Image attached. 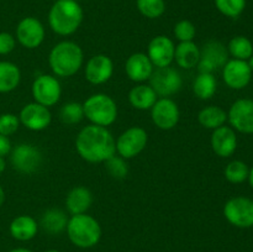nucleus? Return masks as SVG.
Returning <instances> with one entry per match:
<instances>
[{
	"label": "nucleus",
	"mask_w": 253,
	"mask_h": 252,
	"mask_svg": "<svg viewBox=\"0 0 253 252\" xmlns=\"http://www.w3.org/2000/svg\"><path fill=\"white\" fill-rule=\"evenodd\" d=\"M152 120L162 130H170L179 121V109L172 99L163 98L152 106Z\"/></svg>",
	"instance_id": "nucleus-13"
},
{
	"label": "nucleus",
	"mask_w": 253,
	"mask_h": 252,
	"mask_svg": "<svg viewBox=\"0 0 253 252\" xmlns=\"http://www.w3.org/2000/svg\"><path fill=\"white\" fill-rule=\"evenodd\" d=\"M224 214L227 221L237 227L253 226V202L249 198L236 197L225 204Z\"/></svg>",
	"instance_id": "nucleus-7"
},
{
	"label": "nucleus",
	"mask_w": 253,
	"mask_h": 252,
	"mask_svg": "<svg viewBox=\"0 0 253 252\" xmlns=\"http://www.w3.org/2000/svg\"><path fill=\"white\" fill-rule=\"evenodd\" d=\"M249 179H250V184H251V187L253 188V167L252 169L250 170V174H249Z\"/></svg>",
	"instance_id": "nucleus-41"
},
{
	"label": "nucleus",
	"mask_w": 253,
	"mask_h": 252,
	"mask_svg": "<svg viewBox=\"0 0 253 252\" xmlns=\"http://www.w3.org/2000/svg\"><path fill=\"white\" fill-rule=\"evenodd\" d=\"M68 220L66 214L59 209H49L43 214L41 225L49 234H59L67 227Z\"/></svg>",
	"instance_id": "nucleus-26"
},
{
	"label": "nucleus",
	"mask_w": 253,
	"mask_h": 252,
	"mask_svg": "<svg viewBox=\"0 0 253 252\" xmlns=\"http://www.w3.org/2000/svg\"><path fill=\"white\" fill-rule=\"evenodd\" d=\"M77 151L88 162H104L115 156L116 142L110 131L99 125H89L79 132Z\"/></svg>",
	"instance_id": "nucleus-1"
},
{
	"label": "nucleus",
	"mask_w": 253,
	"mask_h": 252,
	"mask_svg": "<svg viewBox=\"0 0 253 252\" xmlns=\"http://www.w3.org/2000/svg\"><path fill=\"white\" fill-rule=\"evenodd\" d=\"M199 123L207 128H217L226 121L227 115L219 106H208L199 113Z\"/></svg>",
	"instance_id": "nucleus-27"
},
{
	"label": "nucleus",
	"mask_w": 253,
	"mask_h": 252,
	"mask_svg": "<svg viewBox=\"0 0 253 252\" xmlns=\"http://www.w3.org/2000/svg\"><path fill=\"white\" fill-rule=\"evenodd\" d=\"M83 20V10L76 0H59L48 14V22L56 34L67 36L77 31Z\"/></svg>",
	"instance_id": "nucleus-2"
},
{
	"label": "nucleus",
	"mask_w": 253,
	"mask_h": 252,
	"mask_svg": "<svg viewBox=\"0 0 253 252\" xmlns=\"http://www.w3.org/2000/svg\"><path fill=\"white\" fill-rule=\"evenodd\" d=\"M20 69L11 62H0V93L11 91L19 85Z\"/></svg>",
	"instance_id": "nucleus-25"
},
{
	"label": "nucleus",
	"mask_w": 253,
	"mask_h": 252,
	"mask_svg": "<svg viewBox=\"0 0 253 252\" xmlns=\"http://www.w3.org/2000/svg\"><path fill=\"white\" fill-rule=\"evenodd\" d=\"M230 124L242 133H253V100L240 99L229 111Z\"/></svg>",
	"instance_id": "nucleus-12"
},
{
	"label": "nucleus",
	"mask_w": 253,
	"mask_h": 252,
	"mask_svg": "<svg viewBox=\"0 0 253 252\" xmlns=\"http://www.w3.org/2000/svg\"><path fill=\"white\" fill-rule=\"evenodd\" d=\"M136 4L141 14L148 19H157L162 16L166 10L165 0H137Z\"/></svg>",
	"instance_id": "nucleus-30"
},
{
	"label": "nucleus",
	"mask_w": 253,
	"mask_h": 252,
	"mask_svg": "<svg viewBox=\"0 0 253 252\" xmlns=\"http://www.w3.org/2000/svg\"><path fill=\"white\" fill-rule=\"evenodd\" d=\"M250 169L246 163L241 161H232L225 169V177L231 183H242L249 178Z\"/></svg>",
	"instance_id": "nucleus-31"
},
{
	"label": "nucleus",
	"mask_w": 253,
	"mask_h": 252,
	"mask_svg": "<svg viewBox=\"0 0 253 252\" xmlns=\"http://www.w3.org/2000/svg\"><path fill=\"white\" fill-rule=\"evenodd\" d=\"M215 5L225 16L237 17L246 7V0H215Z\"/></svg>",
	"instance_id": "nucleus-33"
},
{
	"label": "nucleus",
	"mask_w": 253,
	"mask_h": 252,
	"mask_svg": "<svg viewBox=\"0 0 253 252\" xmlns=\"http://www.w3.org/2000/svg\"><path fill=\"white\" fill-rule=\"evenodd\" d=\"M128 100L131 105L135 106L140 110H147L151 109L157 101V94L153 90L152 86L138 85L135 86L128 94Z\"/></svg>",
	"instance_id": "nucleus-24"
},
{
	"label": "nucleus",
	"mask_w": 253,
	"mask_h": 252,
	"mask_svg": "<svg viewBox=\"0 0 253 252\" xmlns=\"http://www.w3.org/2000/svg\"><path fill=\"white\" fill-rule=\"evenodd\" d=\"M84 115L99 126H109L116 120L118 106L110 96L105 94H94L85 100L83 105Z\"/></svg>",
	"instance_id": "nucleus-5"
},
{
	"label": "nucleus",
	"mask_w": 253,
	"mask_h": 252,
	"mask_svg": "<svg viewBox=\"0 0 253 252\" xmlns=\"http://www.w3.org/2000/svg\"><path fill=\"white\" fill-rule=\"evenodd\" d=\"M113 76V62L105 54H96L86 63L85 77L90 83L103 84Z\"/></svg>",
	"instance_id": "nucleus-18"
},
{
	"label": "nucleus",
	"mask_w": 253,
	"mask_h": 252,
	"mask_svg": "<svg viewBox=\"0 0 253 252\" xmlns=\"http://www.w3.org/2000/svg\"><path fill=\"white\" fill-rule=\"evenodd\" d=\"M175 61L178 66L182 68L190 69L199 63L200 59V49L197 44L192 41L180 42L174 51Z\"/></svg>",
	"instance_id": "nucleus-22"
},
{
	"label": "nucleus",
	"mask_w": 253,
	"mask_h": 252,
	"mask_svg": "<svg viewBox=\"0 0 253 252\" xmlns=\"http://www.w3.org/2000/svg\"><path fill=\"white\" fill-rule=\"evenodd\" d=\"M174 43L166 36H157L148 44V58L156 67H168L174 59Z\"/></svg>",
	"instance_id": "nucleus-16"
},
{
	"label": "nucleus",
	"mask_w": 253,
	"mask_h": 252,
	"mask_svg": "<svg viewBox=\"0 0 253 252\" xmlns=\"http://www.w3.org/2000/svg\"><path fill=\"white\" fill-rule=\"evenodd\" d=\"M11 151V143L7 136H4L0 133V157H4Z\"/></svg>",
	"instance_id": "nucleus-38"
},
{
	"label": "nucleus",
	"mask_w": 253,
	"mask_h": 252,
	"mask_svg": "<svg viewBox=\"0 0 253 252\" xmlns=\"http://www.w3.org/2000/svg\"><path fill=\"white\" fill-rule=\"evenodd\" d=\"M211 146L220 157H230L235 152L237 146V138L234 130L227 126H220L215 128L211 136Z\"/></svg>",
	"instance_id": "nucleus-19"
},
{
	"label": "nucleus",
	"mask_w": 253,
	"mask_h": 252,
	"mask_svg": "<svg viewBox=\"0 0 253 252\" xmlns=\"http://www.w3.org/2000/svg\"><path fill=\"white\" fill-rule=\"evenodd\" d=\"M250 62H249V66H250V68H251V71H253V54L251 57H250Z\"/></svg>",
	"instance_id": "nucleus-43"
},
{
	"label": "nucleus",
	"mask_w": 253,
	"mask_h": 252,
	"mask_svg": "<svg viewBox=\"0 0 253 252\" xmlns=\"http://www.w3.org/2000/svg\"><path fill=\"white\" fill-rule=\"evenodd\" d=\"M5 169V161H4V157H0V173L4 172Z\"/></svg>",
	"instance_id": "nucleus-40"
},
{
	"label": "nucleus",
	"mask_w": 253,
	"mask_h": 252,
	"mask_svg": "<svg viewBox=\"0 0 253 252\" xmlns=\"http://www.w3.org/2000/svg\"><path fill=\"white\" fill-rule=\"evenodd\" d=\"M174 35L182 42L192 41L195 36V26L188 20H182L174 26Z\"/></svg>",
	"instance_id": "nucleus-35"
},
{
	"label": "nucleus",
	"mask_w": 253,
	"mask_h": 252,
	"mask_svg": "<svg viewBox=\"0 0 253 252\" xmlns=\"http://www.w3.org/2000/svg\"><path fill=\"white\" fill-rule=\"evenodd\" d=\"M151 86L160 96H169L177 93L182 86V77L174 68L157 67L150 77Z\"/></svg>",
	"instance_id": "nucleus-6"
},
{
	"label": "nucleus",
	"mask_w": 253,
	"mask_h": 252,
	"mask_svg": "<svg viewBox=\"0 0 253 252\" xmlns=\"http://www.w3.org/2000/svg\"><path fill=\"white\" fill-rule=\"evenodd\" d=\"M193 89L198 98L210 99L216 91V79L211 73H200L195 78Z\"/></svg>",
	"instance_id": "nucleus-28"
},
{
	"label": "nucleus",
	"mask_w": 253,
	"mask_h": 252,
	"mask_svg": "<svg viewBox=\"0 0 253 252\" xmlns=\"http://www.w3.org/2000/svg\"><path fill=\"white\" fill-rule=\"evenodd\" d=\"M15 48V39L7 32H0V54H7Z\"/></svg>",
	"instance_id": "nucleus-37"
},
{
	"label": "nucleus",
	"mask_w": 253,
	"mask_h": 252,
	"mask_svg": "<svg viewBox=\"0 0 253 252\" xmlns=\"http://www.w3.org/2000/svg\"><path fill=\"white\" fill-rule=\"evenodd\" d=\"M147 143V133L141 127H131L126 130L116 142V150L124 158L137 156Z\"/></svg>",
	"instance_id": "nucleus-11"
},
{
	"label": "nucleus",
	"mask_w": 253,
	"mask_h": 252,
	"mask_svg": "<svg viewBox=\"0 0 253 252\" xmlns=\"http://www.w3.org/2000/svg\"><path fill=\"white\" fill-rule=\"evenodd\" d=\"M46 252H59V251H57V250H49V251H46Z\"/></svg>",
	"instance_id": "nucleus-44"
},
{
	"label": "nucleus",
	"mask_w": 253,
	"mask_h": 252,
	"mask_svg": "<svg viewBox=\"0 0 253 252\" xmlns=\"http://www.w3.org/2000/svg\"><path fill=\"white\" fill-rule=\"evenodd\" d=\"M67 234L76 246L88 249L98 244L101 237V229L94 217L78 214L73 215L67 224Z\"/></svg>",
	"instance_id": "nucleus-4"
},
{
	"label": "nucleus",
	"mask_w": 253,
	"mask_h": 252,
	"mask_svg": "<svg viewBox=\"0 0 253 252\" xmlns=\"http://www.w3.org/2000/svg\"><path fill=\"white\" fill-rule=\"evenodd\" d=\"M153 64L148 56L143 53H135L126 61V73L133 82H143L151 77Z\"/></svg>",
	"instance_id": "nucleus-20"
},
{
	"label": "nucleus",
	"mask_w": 253,
	"mask_h": 252,
	"mask_svg": "<svg viewBox=\"0 0 253 252\" xmlns=\"http://www.w3.org/2000/svg\"><path fill=\"white\" fill-rule=\"evenodd\" d=\"M20 119L14 114H2L0 115V133L4 136L12 135L19 128Z\"/></svg>",
	"instance_id": "nucleus-34"
},
{
	"label": "nucleus",
	"mask_w": 253,
	"mask_h": 252,
	"mask_svg": "<svg viewBox=\"0 0 253 252\" xmlns=\"http://www.w3.org/2000/svg\"><path fill=\"white\" fill-rule=\"evenodd\" d=\"M10 252H31V251L27 249H14V250H11Z\"/></svg>",
	"instance_id": "nucleus-42"
},
{
	"label": "nucleus",
	"mask_w": 253,
	"mask_h": 252,
	"mask_svg": "<svg viewBox=\"0 0 253 252\" xmlns=\"http://www.w3.org/2000/svg\"><path fill=\"white\" fill-rule=\"evenodd\" d=\"M4 200H5V193H4V189L1 188V185H0V207L2 205Z\"/></svg>",
	"instance_id": "nucleus-39"
},
{
	"label": "nucleus",
	"mask_w": 253,
	"mask_h": 252,
	"mask_svg": "<svg viewBox=\"0 0 253 252\" xmlns=\"http://www.w3.org/2000/svg\"><path fill=\"white\" fill-rule=\"evenodd\" d=\"M106 162V168H108L109 173H110L113 177L115 178H124L127 174V166L121 158L115 157L113 156L111 158H109Z\"/></svg>",
	"instance_id": "nucleus-36"
},
{
	"label": "nucleus",
	"mask_w": 253,
	"mask_h": 252,
	"mask_svg": "<svg viewBox=\"0 0 253 252\" xmlns=\"http://www.w3.org/2000/svg\"><path fill=\"white\" fill-rule=\"evenodd\" d=\"M93 197L90 190L84 187H76L67 195V209L71 214H84L90 208Z\"/></svg>",
	"instance_id": "nucleus-21"
},
{
	"label": "nucleus",
	"mask_w": 253,
	"mask_h": 252,
	"mask_svg": "<svg viewBox=\"0 0 253 252\" xmlns=\"http://www.w3.org/2000/svg\"><path fill=\"white\" fill-rule=\"evenodd\" d=\"M229 51L235 59L246 61L253 54L252 42L245 36H236L230 41Z\"/></svg>",
	"instance_id": "nucleus-29"
},
{
	"label": "nucleus",
	"mask_w": 253,
	"mask_h": 252,
	"mask_svg": "<svg viewBox=\"0 0 253 252\" xmlns=\"http://www.w3.org/2000/svg\"><path fill=\"white\" fill-rule=\"evenodd\" d=\"M56 1H59V0H56Z\"/></svg>",
	"instance_id": "nucleus-45"
},
{
	"label": "nucleus",
	"mask_w": 253,
	"mask_h": 252,
	"mask_svg": "<svg viewBox=\"0 0 253 252\" xmlns=\"http://www.w3.org/2000/svg\"><path fill=\"white\" fill-rule=\"evenodd\" d=\"M16 36L20 43L24 47L36 48L43 41V25L35 17H25L17 25Z\"/></svg>",
	"instance_id": "nucleus-14"
},
{
	"label": "nucleus",
	"mask_w": 253,
	"mask_h": 252,
	"mask_svg": "<svg viewBox=\"0 0 253 252\" xmlns=\"http://www.w3.org/2000/svg\"><path fill=\"white\" fill-rule=\"evenodd\" d=\"M83 63L81 47L71 41L56 44L49 53V66L58 77H71L79 71Z\"/></svg>",
	"instance_id": "nucleus-3"
},
{
	"label": "nucleus",
	"mask_w": 253,
	"mask_h": 252,
	"mask_svg": "<svg viewBox=\"0 0 253 252\" xmlns=\"http://www.w3.org/2000/svg\"><path fill=\"white\" fill-rule=\"evenodd\" d=\"M12 167L21 173H34L41 167L42 155L35 146L21 143L11 152Z\"/></svg>",
	"instance_id": "nucleus-9"
},
{
	"label": "nucleus",
	"mask_w": 253,
	"mask_h": 252,
	"mask_svg": "<svg viewBox=\"0 0 253 252\" xmlns=\"http://www.w3.org/2000/svg\"><path fill=\"white\" fill-rule=\"evenodd\" d=\"M84 116V109L83 105L79 103H68L64 104L62 106L61 111H59V118L64 124H73L79 123Z\"/></svg>",
	"instance_id": "nucleus-32"
},
{
	"label": "nucleus",
	"mask_w": 253,
	"mask_h": 252,
	"mask_svg": "<svg viewBox=\"0 0 253 252\" xmlns=\"http://www.w3.org/2000/svg\"><path fill=\"white\" fill-rule=\"evenodd\" d=\"M20 121L30 130H43L51 123V113L39 103L27 104L20 113Z\"/></svg>",
	"instance_id": "nucleus-17"
},
{
	"label": "nucleus",
	"mask_w": 253,
	"mask_h": 252,
	"mask_svg": "<svg viewBox=\"0 0 253 252\" xmlns=\"http://www.w3.org/2000/svg\"><path fill=\"white\" fill-rule=\"evenodd\" d=\"M227 62V51L219 41H208L200 51V59L198 63L200 73H211L221 68Z\"/></svg>",
	"instance_id": "nucleus-8"
},
{
	"label": "nucleus",
	"mask_w": 253,
	"mask_h": 252,
	"mask_svg": "<svg viewBox=\"0 0 253 252\" xmlns=\"http://www.w3.org/2000/svg\"><path fill=\"white\" fill-rule=\"evenodd\" d=\"M224 81L230 88L232 89H242L247 86V84L251 81L252 71L250 68L249 63L241 59H231L226 62L222 71Z\"/></svg>",
	"instance_id": "nucleus-15"
},
{
	"label": "nucleus",
	"mask_w": 253,
	"mask_h": 252,
	"mask_svg": "<svg viewBox=\"0 0 253 252\" xmlns=\"http://www.w3.org/2000/svg\"><path fill=\"white\" fill-rule=\"evenodd\" d=\"M10 234L14 239L27 241L37 234V222L27 215H21L12 220L10 224Z\"/></svg>",
	"instance_id": "nucleus-23"
},
{
	"label": "nucleus",
	"mask_w": 253,
	"mask_h": 252,
	"mask_svg": "<svg viewBox=\"0 0 253 252\" xmlns=\"http://www.w3.org/2000/svg\"><path fill=\"white\" fill-rule=\"evenodd\" d=\"M32 94L36 103L43 106H52L59 100L61 85L52 76H40L32 84Z\"/></svg>",
	"instance_id": "nucleus-10"
},
{
	"label": "nucleus",
	"mask_w": 253,
	"mask_h": 252,
	"mask_svg": "<svg viewBox=\"0 0 253 252\" xmlns=\"http://www.w3.org/2000/svg\"><path fill=\"white\" fill-rule=\"evenodd\" d=\"M76 1H78V0H76Z\"/></svg>",
	"instance_id": "nucleus-46"
}]
</instances>
